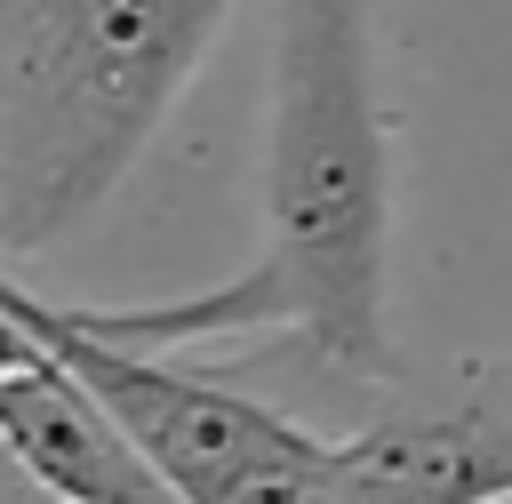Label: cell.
Masks as SVG:
<instances>
[{
    "label": "cell",
    "instance_id": "obj_3",
    "mask_svg": "<svg viewBox=\"0 0 512 504\" xmlns=\"http://www.w3.org/2000/svg\"><path fill=\"white\" fill-rule=\"evenodd\" d=\"M0 328L40 336L128 424V440L152 456V472L184 504H312L328 464H336V440H320L288 408L248 400V392H232L216 376H192L168 352L104 344L64 304L32 296L24 280H0Z\"/></svg>",
    "mask_w": 512,
    "mask_h": 504
},
{
    "label": "cell",
    "instance_id": "obj_2",
    "mask_svg": "<svg viewBox=\"0 0 512 504\" xmlns=\"http://www.w3.org/2000/svg\"><path fill=\"white\" fill-rule=\"evenodd\" d=\"M232 0H0V248L72 240L200 80Z\"/></svg>",
    "mask_w": 512,
    "mask_h": 504
},
{
    "label": "cell",
    "instance_id": "obj_5",
    "mask_svg": "<svg viewBox=\"0 0 512 504\" xmlns=\"http://www.w3.org/2000/svg\"><path fill=\"white\" fill-rule=\"evenodd\" d=\"M312 504H512V392L376 416L336 440Z\"/></svg>",
    "mask_w": 512,
    "mask_h": 504
},
{
    "label": "cell",
    "instance_id": "obj_4",
    "mask_svg": "<svg viewBox=\"0 0 512 504\" xmlns=\"http://www.w3.org/2000/svg\"><path fill=\"white\" fill-rule=\"evenodd\" d=\"M8 360H0V440L16 456V472L32 488H48L56 504H184L152 456L128 440V424L24 328H0Z\"/></svg>",
    "mask_w": 512,
    "mask_h": 504
},
{
    "label": "cell",
    "instance_id": "obj_1",
    "mask_svg": "<svg viewBox=\"0 0 512 504\" xmlns=\"http://www.w3.org/2000/svg\"><path fill=\"white\" fill-rule=\"evenodd\" d=\"M256 208L264 240L232 280L152 304L64 312L128 352L280 336L312 368H336L352 384L392 376V120L376 96L368 0H280Z\"/></svg>",
    "mask_w": 512,
    "mask_h": 504
}]
</instances>
